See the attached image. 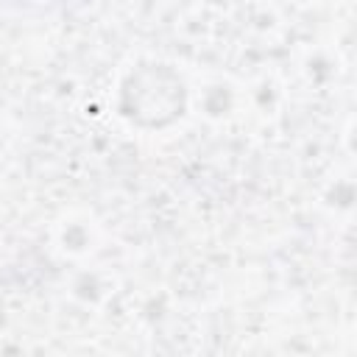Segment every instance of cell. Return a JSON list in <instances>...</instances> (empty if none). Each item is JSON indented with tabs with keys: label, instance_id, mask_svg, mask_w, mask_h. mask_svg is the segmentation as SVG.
Here are the masks:
<instances>
[{
	"label": "cell",
	"instance_id": "6da1fadb",
	"mask_svg": "<svg viewBox=\"0 0 357 357\" xmlns=\"http://www.w3.org/2000/svg\"><path fill=\"white\" fill-rule=\"evenodd\" d=\"M117 109L137 128H167L187 112L184 78L170 64H139L123 78Z\"/></svg>",
	"mask_w": 357,
	"mask_h": 357
}]
</instances>
